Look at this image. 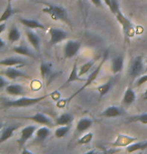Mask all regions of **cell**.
I'll use <instances>...</instances> for the list:
<instances>
[{"label": "cell", "instance_id": "cell-8", "mask_svg": "<svg viewBox=\"0 0 147 154\" xmlns=\"http://www.w3.org/2000/svg\"><path fill=\"white\" fill-rule=\"evenodd\" d=\"M35 132H36V127L34 126V125H30V126L24 127L23 129L21 130V133H20V138L18 140L19 146L20 147L23 146V145L27 142L28 139H29Z\"/></svg>", "mask_w": 147, "mask_h": 154}, {"label": "cell", "instance_id": "cell-9", "mask_svg": "<svg viewBox=\"0 0 147 154\" xmlns=\"http://www.w3.org/2000/svg\"><path fill=\"white\" fill-rule=\"evenodd\" d=\"M1 75H5V77L9 80H15V79H18V78H28V75L25 74V72H20L19 69L11 68V66H8L6 69L2 71Z\"/></svg>", "mask_w": 147, "mask_h": 154}, {"label": "cell", "instance_id": "cell-18", "mask_svg": "<svg viewBox=\"0 0 147 154\" xmlns=\"http://www.w3.org/2000/svg\"><path fill=\"white\" fill-rule=\"evenodd\" d=\"M76 81H79V82H86L85 80L82 79L80 77V74H79V71H78V66H77V60L75 62L74 66H73V69L70 72V75H69L68 80H67V84H70V83H73V82H76Z\"/></svg>", "mask_w": 147, "mask_h": 154}, {"label": "cell", "instance_id": "cell-14", "mask_svg": "<svg viewBox=\"0 0 147 154\" xmlns=\"http://www.w3.org/2000/svg\"><path fill=\"white\" fill-rule=\"evenodd\" d=\"M25 34H26L28 42L32 45V48L35 49L36 51H40V39L38 35H37L35 32H33L31 29H28V28L26 29V31H25Z\"/></svg>", "mask_w": 147, "mask_h": 154}, {"label": "cell", "instance_id": "cell-20", "mask_svg": "<svg viewBox=\"0 0 147 154\" xmlns=\"http://www.w3.org/2000/svg\"><path fill=\"white\" fill-rule=\"evenodd\" d=\"M135 99H136V95H135V92L131 88L126 89V91L124 93V96H123V104L129 106L134 103Z\"/></svg>", "mask_w": 147, "mask_h": 154}, {"label": "cell", "instance_id": "cell-36", "mask_svg": "<svg viewBox=\"0 0 147 154\" xmlns=\"http://www.w3.org/2000/svg\"><path fill=\"white\" fill-rule=\"evenodd\" d=\"M8 86V82H6L4 79V75H1L0 77V89H3L4 87Z\"/></svg>", "mask_w": 147, "mask_h": 154}, {"label": "cell", "instance_id": "cell-42", "mask_svg": "<svg viewBox=\"0 0 147 154\" xmlns=\"http://www.w3.org/2000/svg\"><path fill=\"white\" fill-rule=\"evenodd\" d=\"M84 154H96V151H95V150H91V151H89V152H86V153H84Z\"/></svg>", "mask_w": 147, "mask_h": 154}, {"label": "cell", "instance_id": "cell-17", "mask_svg": "<svg viewBox=\"0 0 147 154\" xmlns=\"http://www.w3.org/2000/svg\"><path fill=\"white\" fill-rule=\"evenodd\" d=\"M25 65L24 60L20 57H6V59L1 60L0 62V66H15L18 65Z\"/></svg>", "mask_w": 147, "mask_h": 154}, {"label": "cell", "instance_id": "cell-40", "mask_svg": "<svg viewBox=\"0 0 147 154\" xmlns=\"http://www.w3.org/2000/svg\"><path fill=\"white\" fill-rule=\"evenodd\" d=\"M104 1V3L106 4V6H107L108 8L110 7V5H111V0H103Z\"/></svg>", "mask_w": 147, "mask_h": 154}, {"label": "cell", "instance_id": "cell-7", "mask_svg": "<svg viewBox=\"0 0 147 154\" xmlns=\"http://www.w3.org/2000/svg\"><path fill=\"white\" fill-rule=\"evenodd\" d=\"M137 140L136 137H132V136L124 135V134H118L115 141L112 143L113 147H127L130 144L134 143Z\"/></svg>", "mask_w": 147, "mask_h": 154}, {"label": "cell", "instance_id": "cell-11", "mask_svg": "<svg viewBox=\"0 0 147 154\" xmlns=\"http://www.w3.org/2000/svg\"><path fill=\"white\" fill-rule=\"evenodd\" d=\"M22 119H26V120H30L33 122H36L38 124H42V125H47V126H51L53 125V122L47 116H45L42 113H36L35 115L33 116H28V117H21Z\"/></svg>", "mask_w": 147, "mask_h": 154}, {"label": "cell", "instance_id": "cell-33", "mask_svg": "<svg viewBox=\"0 0 147 154\" xmlns=\"http://www.w3.org/2000/svg\"><path fill=\"white\" fill-rule=\"evenodd\" d=\"M109 9H110L111 13L114 14V15H116L119 11H121L118 0H111V5H110V7H109Z\"/></svg>", "mask_w": 147, "mask_h": 154}, {"label": "cell", "instance_id": "cell-39", "mask_svg": "<svg viewBox=\"0 0 147 154\" xmlns=\"http://www.w3.org/2000/svg\"><path fill=\"white\" fill-rule=\"evenodd\" d=\"M4 29H5V22H1L0 23V33L3 32Z\"/></svg>", "mask_w": 147, "mask_h": 154}, {"label": "cell", "instance_id": "cell-23", "mask_svg": "<svg viewBox=\"0 0 147 154\" xmlns=\"http://www.w3.org/2000/svg\"><path fill=\"white\" fill-rule=\"evenodd\" d=\"M92 125H93V121H92L91 119L83 118V119H81L79 122H78V124H77V131L85 132V131H87L89 128L92 127Z\"/></svg>", "mask_w": 147, "mask_h": 154}, {"label": "cell", "instance_id": "cell-2", "mask_svg": "<svg viewBox=\"0 0 147 154\" xmlns=\"http://www.w3.org/2000/svg\"><path fill=\"white\" fill-rule=\"evenodd\" d=\"M44 4H45V7L42 9V11H44V13H47L48 15L54 20H62V21H64V22H67L68 24H71L66 8L57 6V5H54L51 3H44Z\"/></svg>", "mask_w": 147, "mask_h": 154}, {"label": "cell", "instance_id": "cell-31", "mask_svg": "<svg viewBox=\"0 0 147 154\" xmlns=\"http://www.w3.org/2000/svg\"><path fill=\"white\" fill-rule=\"evenodd\" d=\"M69 131H70V125H68V126H60L56 130L54 136L57 138H63L68 134Z\"/></svg>", "mask_w": 147, "mask_h": 154}, {"label": "cell", "instance_id": "cell-32", "mask_svg": "<svg viewBox=\"0 0 147 154\" xmlns=\"http://www.w3.org/2000/svg\"><path fill=\"white\" fill-rule=\"evenodd\" d=\"M92 139H93V133L89 132V133H87V134L82 136V137L78 140V144H80V145L88 144V143H90V142L92 141Z\"/></svg>", "mask_w": 147, "mask_h": 154}, {"label": "cell", "instance_id": "cell-46", "mask_svg": "<svg viewBox=\"0 0 147 154\" xmlns=\"http://www.w3.org/2000/svg\"><path fill=\"white\" fill-rule=\"evenodd\" d=\"M145 72H147V68H146V69H145Z\"/></svg>", "mask_w": 147, "mask_h": 154}, {"label": "cell", "instance_id": "cell-6", "mask_svg": "<svg viewBox=\"0 0 147 154\" xmlns=\"http://www.w3.org/2000/svg\"><path fill=\"white\" fill-rule=\"evenodd\" d=\"M81 48V42L78 40H69L66 43L64 48V56L66 59H71L74 57L76 54L79 53Z\"/></svg>", "mask_w": 147, "mask_h": 154}, {"label": "cell", "instance_id": "cell-37", "mask_svg": "<svg viewBox=\"0 0 147 154\" xmlns=\"http://www.w3.org/2000/svg\"><path fill=\"white\" fill-rule=\"evenodd\" d=\"M91 2L93 3L96 7H102L103 3H102V0H91Z\"/></svg>", "mask_w": 147, "mask_h": 154}, {"label": "cell", "instance_id": "cell-22", "mask_svg": "<svg viewBox=\"0 0 147 154\" xmlns=\"http://www.w3.org/2000/svg\"><path fill=\"white\" fill-rule=\"evenodd\" d=\"M147 148V140L144 142H134V143L130 144L129 146L126 147V151L128 153H133L136 151L144 150Z\"/></svg>", "mask_w": 147, "mask_h": 154}, {"label": "cell", "instance_id": "cell-5", "mask_svg": "<svg viewBox=\"0 0 147 154\" xmlns=\"http://www.w3.org/2000/svg\"><path fill=\"white\" fill-rule=\"evenodd\" d=\"M48 32H50V35H51V39H50L51 45H56L68 37V33L66 32L65 30L60 29V28L51 27L50 29H48Z\"/></svg>", "mask_w": 147, "mask_h": 154}, {"label": "cell", "instance_id": "cell-13", "mask_svg": "<svg viewBox=\"0 0 147 154\" xmlns=\"http://www.w3.org/2000/svg\"><path fill=\"white\" fill-rule=\"evenodd\" d=\"M123 114V111L119 107L116 106H109L101 113V116L104 118H117Z\"/></svg>", "mask_w": 147, "mask_h": 154}, {"label": "cell", "instance_id": "cell-15", "mask_svg": "<svg viewBox=\"0 0 147 154\" xmlns=\"http://www.w3.org/2000/svg\"><path fill=\"white\" fill-rule=\"evenodd\" d=\"M124 68V57L122 56H118L112 60L111 65V71L113 74H118V72H122Z\"/></svg>", "mask_w": 147, "mask_h": 154}, {"label": "cell", "instance_id": "cell-12", "mask_svg": "<svg viewBox=\"0 0 147 154\" xmlns=\"http://www.w3.org/2000/svg\"><path fill=\"white\" fill-rule=\"evenodd\" d=\"M19 22L21 23L22 25H24L25 27L28 28V29H45V26L42 23L38 22L35 19H28V18H23V17H20L19 18Z\"/></svg>", "mask_w": 147, "mask_h": 154}, {"label": "cell", "instance_id": "cell-45", "mask_svg": "<svg viewBox=\"0 0 147 154\" xmlns=\"http://www.w3.org/2000/svg\"><path fill=\"white\" fill-rule=\"evenodd\" d=\"M7 1H8V2H11V1H12V0H7Z\"/></svg>", "mask_w": 147, "mask_h": 154}, {"label": "cell", "instance_id": "cell-4", "mask_svg": "<svg viewBox=\"0 0 147 154\" xmlns=\"http://www.w3.org/2000/svg\"><path fill=\"white\" fill-rule=\"evenodd\" d=\"M144 71V65H143V60L142 57L138 56L134 57V60H132L130 69H129V75L132 79H135L138 75H140Z\"/></svg>", "mask_w": 147, "mask_h": 154}, {"label": "cell", "instance_id": "cell-35", "mask_svg": "<svg viewBox=\"0 0 147 154\" xmlns=\"http://www.w3.org/2000/svg\"><path fill=\"white\" fill-rule=\"evenodd\" d=\"M145 83H147V74L143 75H140V77L138 78L137 81H136V84H135V87H136V88H139V87H141L143 84H145Z\"/></svg>", "mask_w": 147, "mask_h": 154}, {"label": "cell", "instance_id": "cell-16", "mask_svg": "<svg viewBox=\"0 0 147 154\" xmlns=\"http://www.w3.org/2000/svg\"><path fill=\"white\" fill-rule=\"evenodd\" d=\"M5 91L10 96H22L24 94V89L18 84H10L5 88Z\"/></svg>", "mask_w": 147, "mask_h": 154}, {"label": "cell", "instance_id": "cell-10", "mask_svg": "<svg viewBox=\"0 0 147 154\" xmlns=\"http://www.w3.org/2000/svg\"><path fill=\"white\" fill-rule=\"evenodd\" d=\"M115 16H116L118 22H119L120 24H121V26H122L124 33H125L127 36H129V34H130V31L132 29V25H131V22L129 21V19L125 15H124V14L121 12V11H119V12H118Z\"/></svg>", "mask_w": 147, "mask_h": 154}, {"label": "cell", "instance_id": "cell-1", "mask_svg": "<svg viewBox=\"0 0 147 154\" xmlns=\"http://www.w3.org/2000/svg\"><path fill=\"white\" fill-rule=\"evenodd\" d=\"M48 96L51 95H44L41 97H36V98H28V97H21L17 100H5L3 101L2 105L5 108H23V107H29L32 106L34 104H37L39 102L44 101V99H47Z\"/></svg>", "mask_w": 147, "mask_h": 154}, {"label": "cell", "instance_id": "cell-25", "mask_svg": "<svg viewBox=\"0 0 147 154\" xmlns=\"http://www.w3.org/2000/svg\"><path fill=\"white\" fill-rule=\"evenodd\" d=\"M7 38H8V42L13 43V42H18L20 39V32L18 30V28L13 26L10 27L9 31H8V35H7Z\"/></svg>", "mask_w": 147, "mask_h": 154}, {"label": "cell", "instance_id": "cell-38", "mask_svg": "<svg viewBox=\"0 0 147 154\" xmlns=\"http://www.w3.org/2000/svg\"><path fill=\"white\" fill-rule=\"evenodd\" d=\"M51 97H53L54 98V100H59V98H60V93L57 92V91H54L53 94H51Z\"/></svg>", "mask_w": 147, "mask_h": 154}, {"label": "cell", "instance_id": "cell-29", "mask_svg": "<svg viewBox=\"0 0 147 154\" xmlns=\"http://www.w3.org/2000/svg\"><path fill=\"white\" fill-rule=\"evenodd\" d=\"M13 14V9L12 6H11V2H8L6 8L4 9L3 13L1 14V17H0V23L1 22H5L8 18H10V16Z\"/></svg>", "mask_w": 147, "mask_h": 154}, {"label": "cell", "instance_id": "cell-27", "mask_svg": "<svg viewBox=\"0 0 147 154\" xmlns=\"http://www.w3.org/2000/svg\"><path fill=\"white\" fill-rule=\"evenodd\" d=\"M50 129H48L47 127H41L39 128V129L36 130L35 132V136H36V139L39 141H44L45 138L47 137L48 135H50Z\"/></svg>", "mask_w": 147, "mask_h": 154}, {"label": "cell", "instance_id": "cell-41", "mask_svg": "<svg viewBox=\"0 0 147 154\" xmlns=\"http://www.w3.org/2000/svg\"><path fill=\"white\" fill-rule=\"evenodd\" d=\"M21 154H34V153L30 152V151H29V150H27V149H23V150H22Z\"/></svg>", "mask_w": 147, "mask_h": 154}, {"label": "cell", "instance_id": "cell-26", "mask_svg": "<svg viewBox=\"0 0 147 154\" xmlns=\"http://www.w3.org/2000/svg\"><path fill=\"white\" fill-rule=\"evenodd\" d=\"M112 84H113V81L112 80H109L107 83L103 84V85L99 86L97 88V91L99 93V96H100V99L103 98L105 95L108 94V92L110 91L111 88H112Z\"/></svg>", "mask_w": 147, "mask_h": 154}, {"label": "cell", "instance_id": "cell-30", "mask_svg": "<svg viewBox=\"0 0 147 154\" xmlns=\"http://www.w3.org/2000/svg\"><path fill=\"white\" fill-rule=\"evenodd\" d=\"M95 63H96V59H93V60H89V62H87L86 63H84V65L80 68V71H79L80 75H84L87 74V72H89V71L93 68Z\"/></svg>", "mask_w": 147, "mask_h": 154}, {"label": "cell", "instance_id": "cell-3", "mask_svg": "<svg viewBox=\"0 0 147 154\" xmlns=\"http://www.w3.org/2000/svg\"><path fill=\"white\" fill-rule=\"evenodd\" d=\"M107 54H108V53H106V54L103 57H102V60H101V62H100V63H99V66H97V69H95L93 72H91L90 74V75L88 77V79L86 80V82H85V84L83 85V87L82 88H80L78 91L75 93L74 95H72L70 98L68 99V101L70 102L72 99H73L74 97H76V96L78 95V94H80L81 92H83L84 90H85L86 88H88L89 86H91L92 85V83H94L95 82V80L97 79L98 78V75H99V74H100V72H101V69H102V66H103V65H104V63H105V60H106V59H107Z\"/></svg>", "mask_w": 147, "mask_h": 154}, {"label": "cell", "instance_id": "cell-43", "mask_svg": "<svg viewBox=\"0 0 147 154\" xmlns=\"http://www.w3.org/2000/svg\"><path fill=\"white\" fill-rule=\"evenodd\" d=\"M103 154H110V152H108V151L106 150L105 148H103Z\"/></svg>", "mask_w": 147, "mask_h": 154}, {"label": "cell", "instance_id": "cell-44", "mask_svg": "<svg viewBox=\"0 0 147 154\" xmlns=\"http://www.w3.org/2000/svg\"><path fill=\"white\" fill-rule=\"evenodd\" d=\"M143 98H144V99H147V89H146L145 93H144V95H143Z\"/></svg>", "mask_w": 147, "mask_h": 154}, {"label": "cell", "instance_id": "cell-21", "mask_svg": "<svg viewBox=\"0 0 147 154\" xmlns=\"http://www.w3.org/2000/svg\"><path fill=\"white\" fill-rule=\"evenodd\" d=\"M15 130H17V126H7L6 128H4L2 130L1 137H0V144L4 143L5 141L8 140L13 135V132Z\"/></svg>", "mask_w": 147, "mask_h": 154}, {"label": "cell", "instance_id": "cell-28", "mask_svg": "<svg viewBox=\"0 0 147 154\" xmlns=\"http://www.w3.org/2000/svg\"><path fill=\"white\" fill-rule=\"evenodd\" d=\"M40 75H41L42 79H47L51 75V63H41L40 65Z\"/></svg>", "mask_w": 147, "mask_h": 154}, {"label": "cell", "instance_id": "cell-19", "mask_svg": "<svg viewBox=\"0 0 147 154\" xmlns=\"http://www.w3.org/2000/svg\"><path fill=\"white\" fill-rule=\"evenodd\" d=\"M12 51L17 54H20V56H23V57H32L34 59L35 56L32 54V51H30V49L26 48L24 45H18V46H13Z\"/></svg>", "mask_w": 147, "mask_h": 154}, {"label": "cell", "instance_id": "cell-34", "mask_svg": "<svg viewBox=\"0 0 147 154\" xmlns=\"http://www.w3.org/2000/svg\"><path fill=\"white\" fill-rule=\"evenodd\" d=\"M131 121H137V122H140V123L146 125L147 124V113L133 116V117L131 118Z\"/></svg>", "mask_w": 147, "mask_h": 154}, {"label": "cell", "instance_id": "cell-24", "mask_svg": "<svg viewBox=\"0 0 147 154\" xmlns=\"http://www.w3.org/2000/svg\"><path fill=\"white\" fill-rule=\"evenodd\" d=\"M73 120V116L69 114V113H65V114H62L57 119V125H59V126H68V125L72 123Z\"/></svg>", "mask_w": 147, "mask_h": 154}]
</instances>
